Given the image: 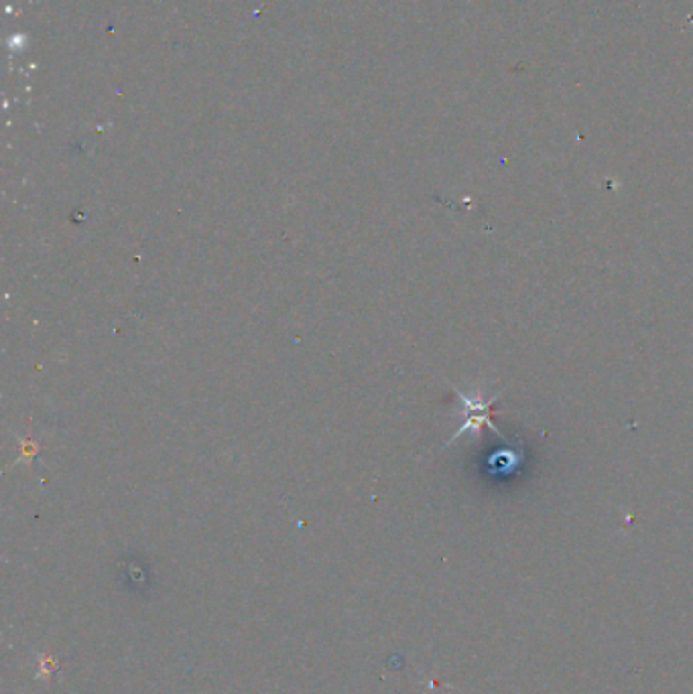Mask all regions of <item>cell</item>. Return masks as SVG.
<instances>
[{"label": "cell", "instance_id": "cell-1", "mask_svg": "<svg viewBox=\"0 0 693 694\" xmlns=\"http://www.w3.org/2000/svg\"><path fill=\"white\" fill-rule=\"evenodd\" d=\"M456 394H458V401L461 402V414H464L466 420L461 422L460 430L450 438L448 445L456 441V438L461 437L464 433H470V430H472V433H478L482 425H488V428L492 430L494 435L500 437V438H505L503 435H500V430L494 427L492 420H490V404L497 401V394L490 396L488 401H484L482 392L468 394V392H461V390H456Z\"/></svg>", "mask_w": 693, "mask_h": 694}]
</instances>
